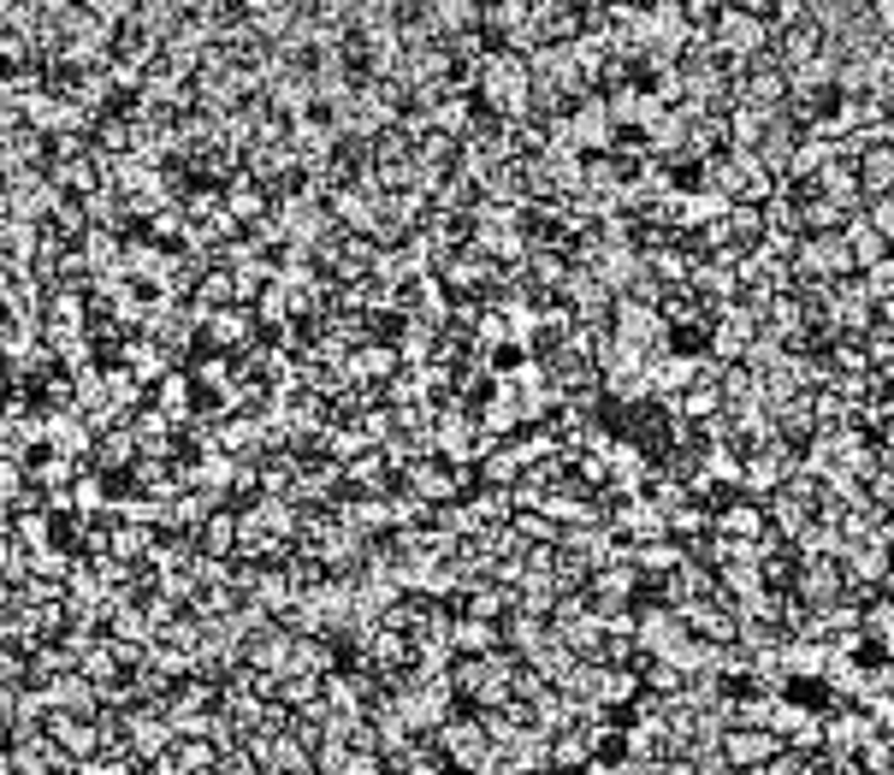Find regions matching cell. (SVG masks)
<instances>
[{"label":"cell","mask_w":894,"mask_h":775,"mask_svg":"<svg viewBox=\"0 0 894 775\" xmlns=\"http://www.w3.org/2000/svg\"><path fill=\"white\" fill-rule=\"evenodd\" d=\"M864 290H871V297H894V261H876L871 285H864Z\"/></svg>","instance_id":"6da1fadb"}]
</instances>
